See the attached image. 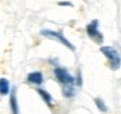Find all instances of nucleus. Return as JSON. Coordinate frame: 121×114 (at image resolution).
Listing matches in <instances>:
<instances>
[{"instance_id": "1", "label": "nucleus", "mask_w": 121, "mask_h": 114, "mask_svg": "<svg viewBox=\"0 0 121 114\" xmlns=\"http://www.w3.org/2000/svg\"><path fill=\"white\" fill-rule=\"evenodd\" d=\"M101 53L109 59L112 70H117L121 65V59L117 50L112 46H102L100 48Z\"/></svg>"}, {"instance_id": "2", "label": "nucleus", "mask_w": 121, "mask_h": 114, "mask_svg": "<svg viewBox=\"0 0 121 114\" xmlns=\"http://www.w3.org/2000/svg\"><path fill=\"white\" fill-rule=\"evenodd\" d=\"M41 35L44 36V37H48V38H51V39H55L57 40L58 41L61 42L63 45H65L66 47H68L69 49L71 50H75V47L74 45L60 32H57V31H53V30H50V29H43L41 30Z\"/></svg>"}, {"instance_id": "3", "label": "nucleus", "mask_w": 121, "mask_h": 114, "mask_svg": "<svg viewBox=\"0 0 121 114\" xmlns=\"http://www.w3.org/2000/svg\"><path fill=\"white\" fill-rule=\"evenodd\" d=\"M98 21L97 20H93L91 23H89L86 26V32L90 38H92L94 41L97 42H102L103 41V36L98 30Z\"/></svg>"}, {"instance_id": "4", "label": "nucleus", "mask_w": 121, "mask_h": 114, "mask_svg": "<svg viewBox=\"0 0 121 114\" xmlns=\"http://www.w3.org/2000/svg\"><path fill=\"white\" fill-rule=\"evenodd\" d=\"M54 73H55L57 79L60 83H62V85H69V84L76 83L75 78L63 68H56L54 70Z\"/></svg>"}, {"instance_id": "5", "label": "nucleus", "mask_w": 121, "mask_h": 114, "mask_svg": "<svg viewBox=\"0 0 121 114\" xmlns=\"http://www.w3.org/2000/svg\"><path fill=\"white\" fill-rule=\"evenodd\" d=\"M27 80L35 85H41L43 82V75L41 72H32L27 74Z\"/></svg>"}, {"instance_id": "6", "label": "nucleus", "mask_w": 121, "mask_h": 114, "mask_svg": "<svg viewBox=\"0 0 121 114\" xmlns=\"http://www.w3.org/2000/svg\"><path fill=\"white\" fill-rule=\"evenodd\" d=\"M9 104H10V109L12 114H18L19 113V108H18V103H17V98H16V91L13 90L10 93L9 97Z\"/></svg>"}, {"instance_id": "7", "label": "nucleus", "mask_w": 121, "mask_h": 114, "mask_svg": "<svg viewBox=\"0 0 121 114\" xmlns=\"http://www.w3.org/2000/svg\"><path fill=\"white\" fill-rule=\"evenodd\" d=\"M37 92L40 94V96L43 98V100L48 106H51L52 101H53V98H52V96L50 95V93H49L48 91H46L45 90H43V89H38V90H37Z\"/></svg>"}, {"instance_id": "8", "label": "nucleus", "mask_w": 121, "mask_h": 114, "mask_svg": "<svg viewBox=\"0 0 121 114\" xmlns=\"http://www.w3.org/2000/svg\"><path fill=\"white\" fill-rule=\"evenodd\" d=\"M75 84H69V85H63L62 87V93L65 97H73L75 95Z\"/></svg>"}, {"instance_id": "9", "label": "nucleus", "mask_w": 121, "mask_h": 114, "mask_svg": "<svg viewBox=\"0 0 121 114\" xmlns=\"http://www.w3.org/2000/svg\"><path fill=\"white\" fill-rule=\"evenodd\" d=\"M0 92L2 95H7L9 92V81L6 78L0 79Z\"/></svg>"}, {"instance_id": "10", "label": "nucleus", "mask_w": 121, "mask_h": 114, "mask_svg": "<svg viewBox=\"0 0 121 114\" xmlns=\"http://www.w3.org/2000/svg\"><path fill=\"white\" fill-rule=\"evenodd\" d=\"M94 101H95V104L96 107H97L101 112H106V111H107V106H106V104L104 103V101H103L101 98L96 97V98L94 99Z\"/></svg>"}, {"instance_id": "11", "label": "nucleus", "mask_w": 121, "mask_h": 114, "mask_svg": "<svg viewBox=\"0 0 121 114\" xmlns=\"http://www.w3.org/2000/svg\"><path fill=\"white\" fill-rule=\"evenodd\" d=\"M58 5L61 7H73V4L69 1H60L58 3Z\"/></svg>"}]
</instances>
